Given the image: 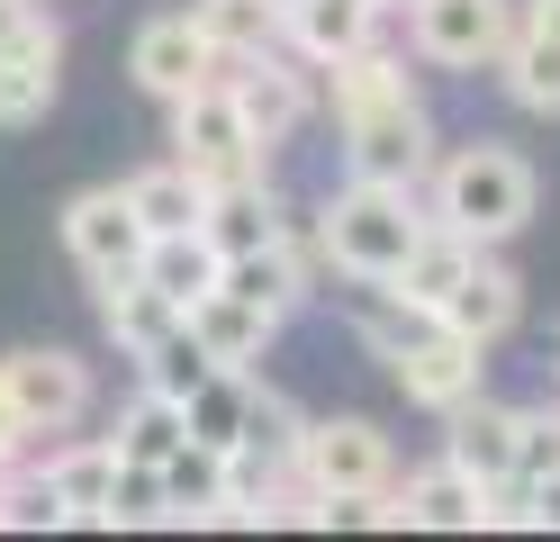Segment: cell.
<instances>
[{
  "mask_svg": "<svg viewBox=\"0 0 560 542\" xmlns=\"http://www.w3.org/2000/svg\"><path fill=\"white\" fill-rule=\"evenodd\" d=\"M380 10H407V0H380Z\"/></svg>",
  "mask_w": 560,
  "mask_h": 542,
  "instance_id": "37",
  "label": "cell"
},
{
  "mask_svg": "<svg viewBox=\"0 0 560 542\" xmlns=\"http://www.w3.org/2000/svg\"><path fill=\"white\" fill-rule=\"evenodd\" d=\"M37 10H46V0H0V46H10V36H19L27 19H37Z\"/></svg>",
  "mask_w": 560,
  "mask_h": 542,
  "instance_id": "35",
  "label": "cell"
},
{
  "mask_svg": "<svg viewBox=\"0 0 560 542\" xmlns=\"http://www.w3.org/2000/svg\"><path fill=\"white\" fill-rule=\"evenodd\" d=\"M398 516L416 533H479L488 524V488L470 480L462 461H434V470H407L398 480Z\"/></svg>",
  "mask_w": 560,
  "mask_h": 542,
  "instance_id": "17",
  "label": "cell"
},
{
  "mask_svg": "<svg viewBox=\"0 0 560 542\" xmlns=\"http://www.w3.org/2000/svg\"><path fill=\"white\" fill-rule=\"evenodd\" d=\"M470 263H479V244H470V235L425 227V244H416V253H407V263L380 280V289H389L398 308H416V316H443V299L462 289V272H470Z\"/></svg>",
  "mask_w": 560,
  "mask_h": 542,
  "instance_id": "19",
  "label": "cell"
},
{
  "mask_svg": "<svg viewBox=\"0 0 560 542\" xmlns=\"http://www.w3.org/2000/svg\"><path fill=\"white\" fill-rule=\"evenodd\" d=\"M182 325H190V344L218 361V371H254V361L271 353V335H280V316L254 308V299H235V289H208Z\"/></svg>",
  "mask_w": 560,
  "mask_h": 542,
  "instance_id": "15",
  "label": "cell"
},
{
  "mask_svg": "<svg viewBox=\"0 0 560 542\" xmlns=\"http://www.w3.org/2000/svg\"><path fill=\"white\" fill-rule=\"evenodd\" d=\"M136 272H145V280L163 289V299H172V308L190 316V308L208 299V289L226 280V253L208 244V227H182V235H154V244H145V263H136Z\"/></svg>",
  "mask_w": 560,
  "mask_h": 542,
  "instance_id": "21",
  "label": "cell"
},
{
  "mask_svg": "<svg viewBox=\"0 0 560 542\" xmlns=\"http://www.w3.org/2000/svg\"><path fill=\"white\" fill-rule=\"evenodd\" d=\"M27 443H37V434L19 425V397H10V371H0V461H19Z\"/></svg>",
  "mask_w": 560,
  "mask_h": 542,
  "instance_id": "34",
  "label": "cell"
},
{
  "mask_svg": "<svg viewBox=\"0 0 560 542\" xmlns=\"http://www.w3.org/2000/svg\"><path fill=\"white\" fill-rule=\"evenodd\" d=\"M208 371H218V361H208L199 344H190V325H172V335L145 353V389H163V397H182V407H190V389L208 380Z\"/></svg>",
  "mask_w": 560,
  "mask_h": 542,
  "instance_id": "31",
  "label": "cell"
},
{
  "mask_svg": "<svg viewBox=\"0 0 560 542\" xmlns=\"http://www.w3.org/2000/svg\"><path fill=\"white\" fill-rule=\"evenodd\" d=\"M534 199H542V181L534 163L515 154V145H452V154H434L425 172V217L452 235H470V244H506L534 227Z\"/></svg>",
  "mask_w": 560,
  "mask_h": 542,
  "instance_id": "1",
  "label": "cell"
},
{
  "mask_svg": "<svg viewBox=\"0 0 560 542\" xmlns=\"http://www.w3.org/2000/svg\"><path fill=\"white\" fill-rule=\"evenodd\" d=\"M91 289H100V325H109V344H118L127 361H145L172 325H182V308H172L145 272H109V280H91Z\"/></svg>",
  "mask_w": 560,
  "mask_h": 542,
  "instance_id": "18",
  "label": "cell"
},
{
  "mask_svg": "<svg viewBox=\"0 0 560 542\" xmlns=\"http://www.w3.org/2000/svg\"><path fill=\"white\" fill-rule=\"evenodd\" d=\"M326 91H335V118H353V108L398 100V91H416V82H407V55H389V46L371 36V46H353V55L326 64Z\"/></svg>",
  "mask_w": 560,
  "mask_h": 542,
  "instance_id": "26",
  "label": "cell"
},
{
  "mask_svg": "<svg viewBox=\"0 0 560 542\" xmlns=\"http://www.w3.org/2000/svg\"><path fill=\"white\" fill-rule=\"evenodd\" d=\"M280 227H290V208H280V191H271L262 172L208 191V244H218V253H254V244H271Z\"/></svg>",
  "mask_w": 560,
  "mask_h": 542,
  "instance_id": "22",
  "label": "cell"
},
{
  "mask_svg": "<svg viewBox=\"0 0 560 542\" xmlns=\"http://www.w3.org/2000/svg\"><path fill=\"white\" fill-rule=\"evenodd\" d=\"M299 480L307 488H398V452L371 416H307V443H299Z\"/></svg>",
  "mask_w": 560,
  "mask_h": 542,
  "instance_id": "7",
  "label": "cell"
},
{
  "mask_svg": "<svg viewBox=\"0 0 560 542\" xmlns=\"http://www.w3.org/2000/svg\"><path fill=\"white\" fill-rule=\"evenodd\" d=\"M551 371H560V344H551Z\"/></svg>",
  "mask_w": 560,
  "mask_h": 542,
  "instance_id": "38",
  "label": "cell"
},
{
  "mask_svg": "<svg viewBox=\"0 0 560 542\" xmlns=\"http://www.w3.org/2000/svg\"><path fill=\"white\" fill-rule=\"evenodd\" d=\"M380 0H290V55H307V64H335V55H353V46H371L380 36Z\"/></svg>",
  "mask_w": 560,
  "mask_h": 542,
  "instance_id": "20",
  "label": "cell"
},
{
  "mask_svg": "<svg viewBox=\"0 0 560 542\" xmlns=\"http://www.w3.org/2000/svg\"><path fill=\"white\" fill-rule=\"evenodd\" d=\"M127 72H136V91H154V100L172 108V100H190V91H208V82H226V55L208 46V27H199L190 10H163V19L136 27Z\"/></svg>",
  "mask_w": 560,
  "mask_h": 542,
  "instance_id": "6",
  "label": "cell"
},
{
  "mask_svg": "<svg viewBox=\"0 0 560 542\" xmlns=\"http://www.w3.org/2000/svg\"><path fill=\"white\" fill-rule=\"evenodd\" d=\"M244 416H254V371H208L190 389V434H199V443L235 452L244 443Z\"/></svg>",
  "mask_w": 560,
  "mask_h": 542,
  "instance_id": "28",
  "label": "cell"
},
{
  "mask_svg": "<svg viewBox=\"0 0 560 542\" xmlns=\"http://www.w3.org/2000/svg\"><path fill=\"white\" fill-rule=\"evenodd\" d=\"M10 371V397H19V425L27 434H73L91 416V361L63 353V344H27L0 361Z\"/></svg>",
  "mask_w": 560,
  "mask_h": 542,
  "instance_id": "9",
  "label": "cell"
},
{
  "mask_svg": "<svg viewBox=\"0 0 560 542\" xmlns=\"http://www.w3.org/2000/svg\"><path fill=\"white\" fill-rule=\"evenodd\" d=\"M452 434H443V461H462L479 488H498V480H515V434H524V407H498V397H462V407L443 416Z\"/></svg>",
  "mask_w": 560,
  "mask_h": 542,
  "instance_id": "13",
  "label": "cell"
},
{
  "mask_svg": "<svg viewBox=\"0 0 560 542\" xmlns=\"http://www.w3.org/2000/svg\"><path fill=\"white\" fill-rule=\"evenodd\" d=\"M488 344H470V335H452V325H416V335L389 353V380L407 389V407H425V416H452V407H462V397H479V371H488V361H479Z\"/></svg>",
  "mask_w": 560,
  "mask_h": 542,
  "instance_id": "8",
  "label": "cell"
},
{
  "mask_svg": "<svg viewBox=\"0 0 560 542\" xmlns=\"http://www.w3.org/2000/svg\"><path fill=\"white\" fill-rule=\"evenodd\" d=\"M515 316H524V280L498 263V244H479V263L462 272V289L443 299L434 325H452V335H470V344H498V335H515Z\"/></svg>",
  "mask_w": 560,
  "mask_h": 542,
  "instance_id": "14",
  "label": "cell"
},
{
  "mask_svg": "<svg viewBox=\"0 0 560 542\" xmlns=\"http://www.w3.org/2000/svg\"><path fill=\"white\" fill-rule=\"evenodd\" d=\"M182 443H190V407L163 397V389H136V407L118 416V452L127 461H172Z\"/></svg>",
  "mask_w": 560,
  "mask_h": 542,
  "instance_id": "27",
  "label": "cell"
},
{
  "mask_svg": "<svg viewBox=\"0 0 560 542\" xmlns=\"http://www.w3.org/2000/svg\"><path fill=\"white\" fill-rule=\"evenodd\" d=\"M190 19L208 27V46H218L226 64L290 46V0H190Z\"/></svg>",
  "mask_w": 560,
  "mask_h": 542,
  "instance_id": "23",
  "label": "cell"
},
{
  "mask_svg": "<svg viewBox=\"0 0 560 542\" xmlns=\"http://www.w3.org/2000/svg\"><path fill=\"white\" fill-rule=\"evenodd\" d=\"M145 217H136L127 199V181L118 191H82V199H63V253L91 272V280H109V272H136L145 263Z\"/></svg>",
  "mask_w": 560,
  "mask_h": 542,
  "instance_id": "10",
  "label": "cell"
},
{
  "mask_svg": "<svg viewBox=\"0 0 560 542\" xmlns=\"http://www.w3.org/2000/svg\"><path fill=\"white\" fill-rule=\"evenodd\" d=\"M498 82H506L515 108H534V118H560V36H542V27H524V19H515L506 55H498Z\"/></svg>",
  "mask_w": 560,
  "mask_h": 542,
  "instance_id": "25",
  "label": "cell"
},
{
  "mask_svg": "<svg viewBox=\"0 0 560 542\" xmlns=\"http://www.w3.org/2000/svg\"><path fill=\"white\" fill-rule=\"evenodd\" d=\"M163 488H172V516H182V524H199L208 506L226 497V452H218V443H199V434H190V443H182V452L163 461Z\"/></svg>",
  "mask_w": 560,
  "mask_h": 542,
  "instance_id": "29",
  "label": "cell"
},
{
  "mask_svg": "<svg viewBox=\"0 0 560 542\" xmlns=\"http://www.w3.org/2000/svg\"><path fill=\"white\" fill-rule=\"evenodd\" d=\"M335 127H343V172H362V181H398V191H416V181L434 172V118H425L416 91L371 100V108H353V118H335Z\"/></svg>",
  "mask_w": 560,
  "mask_h": 542,
  "instance_id": "4",
  "label": "cell"
},
{
  "mask_svg": "<svg viewBox=\"0 0 560 542\" xmlns=\"http://www.w3.org/2000/svg\"><path fill=\"white\" fill-rule=\"evenodd\" d=\"M136 217H145V235H182V227H208V181L190 163H145L127 181Z\"/></svg>",
  "mask_w": 560,
  "mask_h": 542,
  "instance_id": "24",
  "label": "cell"
},
{
  "mask_svg": "<svg viewBox=\"0 0 560 542\" xmlns=\"http://www.w3.org/2000/svg\"><path fill=\"white\" fill-rule=\"evenodd\" d=\"M172 163H190L208 191H226V181H254L271 154H262V136L244 127V108L226 82H208L190 100H172Z\"/></svg>",
  "mask_w": 560,
  "mask_h": 542,
  "instance_id": "3",
  "label": "cell"
},
{
  "mask_svg": "<svg viewBox=\"0 0 560 542\" xmlns=\"http://www.w3.org/2000/svg\"><path fill=\"white\" fill-rule=\"evenodd\" d=\"M55 82H63V27L37 10L10 46H0V127H27L55 108Z\"/></svg>",
  "mask_w": 560,
  "mask_h": 542,
  "instance_id": "11",
  "label": "cell"
},
{
  "mask_svg": "<svg viewBox=\"0 0 560 542\" xmlns=\"http://www.w3.org/2000/svg\"><path fill=\"white\" fill-rule=\"evenodd\" d=\"M226 91H235V108H244V127L262 136V154H271V145H290V136H299V118H307V72L280 64V46H271V55L226 64Z\"/></svg>",
  "mask_w": 560,
  "mask_h": 542,
  "instance_id": "12",
  "label": "cell"
},
{
  "mask_svg": "<svg viewBox=\"0 0 560 542\" xmlns=\"http://www.w3.org/2000/svg\"><path fill=\"white\" fill-rule=\"evenodd\" d=\"M560 470V407H524V434H515V480H551Z\"/></svg>",
  "mask_w": 560,
  "mask_h": 542,
  "instance_id": "33",
  "label": "cell"
},
{
  "mask_svg": "<svg viewBox=\"0 0 560 542\" xmlns=\"http://www.w3.org/2000/svg\"><path fill=\"white\" fill-rule=\"evenodd\" d=\"M46 497L63 506V524H109V488H118V434H100V443H63L37 461Z\"/></svg>",
  "mask_w": 560,
  "mask_h": 542,
  "instance_id": "16",
  "label": "cell"
},
{
  "mask_svg": "<svg viewBox=\"0 0 560 542\" xmlns=\"http://www.w3.org/2000/svg\"><path fill=\"white\" fill-rule=\"evenodd\" d=\"M434 217L416 208V191H398V181H362V172H343V191H326L317 208V244H326V263L343 280H362L380 289L416 244H425Z\"/></svg>",
  "mask_w": 560,
  "mask_h": 542,
  "instance_id": "2",
  "label": "cell"
},
{
  "mask_svg": "<svg viewBox=\"0 0 560 542\" xmlns=\"http://www.w3.org/2000/svg\"><path fill=\"white\" fill-rule=\"evenodd\" d=\"M172 516V488H163V461H127L118 452V488H109V524H154Z\"/></svg>",
  "mask_w": 560,
  "mask_h": 542,
  "instance_id": "32",
  "label": "cell"
},
{
  "mask_svg": "<svg viewBox=\"0 0 560 542\" xmlns=\"http://www.w3.org/2000/svg\"><path fill=\"white\" fill-rule=\"evenodd\" d=\"M515 19H524V27H542V36H560V0H524Z\"/></svg>",
  "mask_w": 560,
  "mask_h": 542,
  "instance_id": "36",
  "label": "cell"
},
{
  "mask_svg": "<svg viewBox=\"0 0 560 542\" xmlns=\"http://www.w3.org/2000/svg\"><path fill=\"white\" fill-rule=\"evenodd\" d=\"M244 443H254L262 461H280V470H299V443H307V416L290 407L280 389H262L254 380V416H244Z\"/></svg>",
  "mask_w": 560,
  "mask_h": 542,
  "instance_id": "30",
  "label": "cell"
},
{
  "mask_svg": "<svg viewBox=\"0 0 560 542\" xmlns=\"http://www.w3.org/2000/svg\"><path fill=\"white\" fill-rule=\"evenodd\" d=\"M407 36L416 55L443 72H498L506 36H515V0H407Z\"/></svg>",
  "mask_w": 560,
  "mask_h": 542,
  "instance_id": "5",
  "label": "cell"
}]
</instances>
